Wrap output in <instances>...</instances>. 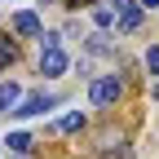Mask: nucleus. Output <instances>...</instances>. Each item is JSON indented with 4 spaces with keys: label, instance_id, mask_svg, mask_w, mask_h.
<instances>
[{
    "label": "nucleus",
    "instance_id": "obj_1",
    "mask_svg": "<svg viewBox=\"0 0 159 159\" xmlns=\"http://www.w3.org/2000/svg\"><path fill=\"white\" fill-rule=\"evenodd\" d=\"M119 89H124V84H119L115 75H97L93 89H89V97H93V106H111L115 97H119Z\"/></svg>",
    "mask_w": 159,
    "mask_h": 159
},
{
    "label": "nucleus",
    "instance_id": "obj_2",
    "mask_svg": "<svg viewBox=\"0 0 159 159\" xmlns=\"http://www.w3.org/2000/svg\"><path fill=\"white\" fill-rule=\"evenodd\" d=\"M115 13H119V31H137V27H142V18H146V9L142 5H137V0H115Z\"/></svg>",
    "mask_w": 159,
    "mask_h": 159
},
{
    "label": "nucleus",
    "instance_id": "obj_3",
    "mask_svg": "<svg viewBox=\"0 0 159 159\" xmlns=\"http://www.w3.org/2000/svg\"><path fill=\"white\" fill-rule=\"evenodd\" d=\"M53 106H57V97H53V93H31L13 115H18V119H31V115H44V111H53Z\"/></svg>",
    "mask_w": 159,
    "mask_h": 159
},
{
    "label": "nucleus",
    "instance_id": "obj_4",
    "mask_svg": "<svg viewBox=\"0 0 159 159\" xmlns=\"http://www.w3.org/2000/svg\"><path fill=\"white\" fill-rule=\"evenodd\" d=\"M40 71H44V75H62V71H66V53H62V44L40 49Z\"/></svg>",
    "mask_w": 159,
    "mask_h": 159
},
{
    "label": "nucleus",
    "instance_id": "obj_5",
    "mask_svg": "<svg viewBox=\"0 0 159 159\" xmlns=\"http://www.w3.org/2000/svg\"><path fill=\"white\" fill-rule=\"evenodd\" d=\"M13 31H18V35H35V40H40V31H44V27H40V18H35L31 9H22V13H13Z\"/></svg>",
    "mask_w": 159,
    "mask_h": 159
},
{
    "label": "nucleus",
    "instance_id": "obj_6",
    "mask_svg": "<svg viewBox=\"0 0 159 159\" xmlns=\"http://www.w3.org/2000/svg\"><path fill=\"white\" fill-rule=\"evenodd\" d=\"M18 97H22V89H18L13 80H9V84H0V111H13V102H18Z\"/></svg>",
    "mask_w": 159,
    "mask_h": 159
},
{
    "label": "nucleus",
    "instance_id": "obj_7",
    "mask_svg": "<svg viewBox=\"0 0 159 159\" xmlns=\"http://www.w3.org/2000/svg\"><path fill=\"white\" fill-rule=\"evenodd\" d=\"M80 124H84V115H80V111H71V115H62V119L53 124V133H75Z\"/></svg>",
    "mask_w": 159,
    "mask_h": 159
},
{
    "label": "nucleus",
    "instance_id": "obj_8",
    "mask_svg": "<svg viewBox=\"0 0 159 159\" xmlns=\"http://www.w3.org/2000/svg\"><path fill=\"white\" fill-rule=\"evenodd\" d=\"M5 146H9L13 155H27V150H31V137H27V133H9V142H5Z\"/></svg>",
    "mask_w": 159,
    "mask_h": 159
},
{
    "label": "nucleus",
    "instance_id": "obj_9",
    "mask_svg": "<svg viewBox=\"0 0 159 159\" xmlns=\"http://www.w3.org/2000/svg\"><path fill=\"white\" fill-rule=\"evenodd\" d=\"M13 53H18V49H13V40H9V35H0V66H9V62H13Z\"/></svg>",
    "mask_w": 159,
    "mask_h": 159
},
{
    "label": "nucleus",
    "instance_id": "obj_10",
    "mask_svg": "<svg viewBox=\"0 0 159 159\" xmlns=\"http://www.w3.org/2000/svg\"><path fill=\"white\" fill-rule=\"evenodd\" d=\"M93 22H97V27H111V22H115V9H111V5H102V9L93 13Z\"/></svg>",
    "mask_w": 159,
    "mask_h": 159
},
{
    "label": "nucleus",
    "instance_id": "obj_11",
    "mask_svg": "<svg viewBox=\"0 0 159 159\" xmlns=\"http://www.w3.org/2000/svg\"><path fill=\"white\" fill-rule=\"evenodd\" d=\"M89 49H93V53H111L115 44H111V35H93V40H89Z\"/></svg>",
    "mask_w": 159,
    "mask_h": 159
},
{
    "label": "nucleus",
    "instance_id": "obj_12",
    "mask_svg": "<svg viewBox=\"0 0 159 159\" xmlns=\"http://www.w3.org/2000/svg\"><path fill=\"white\" fill-rule=\"evenodd\" d=\"M146 71H155V75H159V44H150V49H146Z\"/></svg>",
    "mask_w": 159,
    "mask_h": 159
},
{
    "label": "nucleus",
    "instance_id": "obj_13",
    "mask_svg": "<svg viewBox=\"0 0 159 159\" xmlns=\"http://www.w3.org/2000/svg\"><path fill=\"white\" fill-rule=\"evenodd\" d=\"M106 159H128V146H119V150H106Z\"/></svg>",
    "mask_w": 159,
    "mask_h": 159
},
{
    "label": "nucleus",
    "instance_id": "obj_14",
    "mask_svg": "<svg viewBox=\"0 0 159 159\" xmlns=\"http://www.w3.org/2000/svg\"><path fill=\"white\" fill-rule=\"evenodd\" d=\"M137 5H142V9H159V0H137Z\"/></svg>",
    "mask_w": 159,
    "mask_h": 159
},
{
    "label": "nucleus",
    "instance_id": "obj_15",
    "mask_svg": "<svg viewBox=\"0 0 159 159\" xmlns=\"http://www.w3.org/2000/svg\"><path fill=\"white\" fill-rule=\"evenodd\" d=\"M155 102H159V84H155Z\"/></svg>",
    "mask_w": 159,
    "mask_h": 159
}]
</instances>
